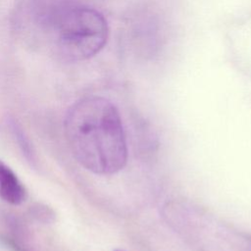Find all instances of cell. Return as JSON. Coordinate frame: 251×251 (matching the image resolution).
<instances>
[{
    "instance_id": "cell-1",
    "label": "cell",
    "mask_w": 251,
    "mask_h": 251,
    "mask_svg": "<svg viewBox=\"0 0 251 251\" xmlns=\"http://www.w3.org/2000/svg\"><path fill=\"white\" fill-rule=\"evenodd\" d=\"M65 134L77 162L98 175L121 171L127 150L120 114L115 105L100 96L76 101L65 118Z\"/></svg>"
},
{
    "instance_id": "cell-2",
    "label": "cell",
    "mask_w": 251,
    "mask_h": 251,
    "mask_svg": "<svg viewBox=\"0 0 251 251\" xmlns=\"http://www.w3.org/2000/svg\"><path fill=\"white\" fill-rule=\"evenodd\" d=\"M51 49L69 62H80L98 54L108 40L105 17L96 9L76 3H60L41 18Z\"/></svg>"
},
{
    "instance_id": "cell-3",
    "label": "cell",
    "mask_w": 251,
    "mask_h": 251,
    "mask_svg": "<svg viewBox=\"0 0 251 251\" xmlns=\"http://www.w3.org/2000/svg\"><path fill=\"white\" fill-rule=\"evenodd\" d=\"M27 192L14 171L0 160V198L11 205L25 201Z\"/></svg>"
},
{
    "instance_id": "cell-4",
    "label": "cell",
    "mask_w": 251,
    "mask_h": 251,
    "mask_svg": "<svg viewBox=\"0 0 251 251\" xmlns=\"http://www.w3.org/2000/svg\"><path fill=\"white\" fill-rule=\"evenodd\" d=\"M13 130L15 132V135L19 141V144H20V147L22 148V151L25 153L26 159L29 161V162H34V156H33V152L31 150V147L27 141V139L25 138V134L23 133L22 129L16 126L14 124L13 126Z\"/></svg>"
},
{
    "instance_id": "cell-5",
    "label": "cell",
    "mask_w": 251,
    "mask_h": 251,
    "mask_svg": "<svg viewBox=\"0 0 251 251\" xmlns=\"http://www.w3.org/2000/svg\"><path fill=\"white\" fill-rule=\"evenodd\" d=\"M32 214H33V217H35L37 220L42 222H47V223L51 222L54 218V214L52 210H50L46 206H41V205H37L33 207Z\"/></svg>"
},
{
    "instance_id": "cell-6",
    "label": "cell",
    "mask_w": 251,
    "mask_h": 251,
    "mask_svg": "<svg viewBox=\"0 0 251 251\" xmlns=\"http://www.w3.org/2000/svg\"><path fill=\"white\" fill-rule=\"evenodd\" d=\"M116 251H119V250H116Z\"/></svg>"
}]
</instances>
